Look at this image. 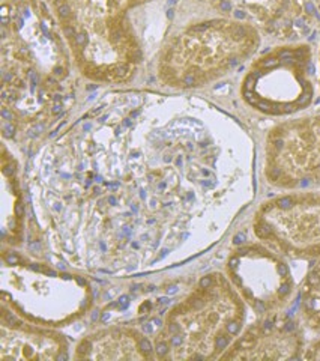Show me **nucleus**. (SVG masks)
<instances>
[{
  "mask_svg": "<svg viewBox=\"0 0 320 361\" xmlns=\"http://www.w3.org/2000/svg\"><path fill=\"white\" fill-rule=\"evenodd\" d=\"M301 304L305 321L320 330V261L308 273L301 290Z\"/></svg>",
  "mask_w": 320,
  "mask_h": 361,
  "instance_id": "obj_10",
  "label": "nucleus"
},
{
  "mask_svg": "<svg viewBox=\"0 0 320 361\" xmlns=\"http://www.w3.org/2000/svg\"><path fill=\"white\" fill-rule=\"evenodd\" d=\"M233 286L259 314L281 309L293 292L290 269L280 256L264 245H244L227 262Z\"/></svg>",
  "mask_w": 320,
  "mask_h": 361,
  "instance_id": "obj_7",
  "label": "nucleus"
},
{
  "mask_svg": "<svg viewBox=\"0 0 320 361\" xmlns=\"http://www.w3.org/2000/svg\"><path fill=\"white\" fill-rule=\"evenodd\" d=\"M228 18L261 29L281 39L310 33L314 8L310 0H208Z\"/></svg>",
  "mask_w": 320,
  "mask_h": 361,
  "instance_id": "obj_8",
  "label": "nucleus"
},
{
  "mask_svg": "<svg viewBox=\"0 0 320 361\" xmlns=\"http://www.w3.org/2000/svg\"><path fill=\"white\" fill-rule=\"evenodd\" d=\"M302 333L289 316L266 314L235 341L221 358L227 360H290L302 351Z\"/></svg>",
  "mask_w": 320,
  "mask_h": 361,
  "instance_id": "obj_9",
  "label": "nucleus"
},
{
  "mask_svg": "<svg viewBox=\"0 0 320 361\" xmlns=\"http://www.w3.org/2000/svg\"><path fill=\"white\" fill-rule=\"evenodd\" d=\"M259 44V30L245 23L232 18L197 23L167 45L159 74L171 86H202L247 61Z\"/></svg>",
  "mask_w": 320,
  "mask_h": 361,
  "instance_id": "obj_3",
  "label": "nucleus"
},
{
  "mask_svg": "<svg viewBox=\"0 0 320 361\" xmlns=\"http://www.w3.org/2000/svg\"><path fill=\"white\" fill-rule=\"evenodd\" d=\"M68 56L44 0H5L2 6L4 133L18 118L37 121L62 110L59 89L68 77ZM38 122V121H37Z\"/></svg>",
  "mask_w": 320,
  "mask_h": 361,
  "instance_id": "obj_1",
  "label": "nucleus"
},
{
  "mask_svg": "<svg viewBox=\"0 0 320 361\" xmlns=\"http://www.w3.org/2000/svg\"><path fill=\"white\" fill-rule=\"evenodd\" d=\"M253 229L260 241L289 257H320V193L285 195L261 205Z\"/></svg>",
  "mask_w": 320,
  "mask_h": 361,
  "instance_id": "obj_5",
  "label": "nucleus"
},
{
  "mask_svg": "<svg viewBox=\"0 0 320 361\" xmlns=\"http://www.w3.org/2000/svg\"><path fill=\"white\" fill-rule=\"evenodd\" d=\"M312 74L310 47H280L251 66L242 83V98L266 115H290L312 103Z\"/></svg>",
  "mask_w": 320,
  "mask_h": 361,
  "instance_id": "obj_4",
  "label": "nucleus"
},
{
  "mask_svg": "<svg viewBox=\"0 0 320 361\" xmlns=\"http://www.w3.org/2000/svg\"><path fill=\"white\" fill-rule=\"evenodd\" d=\"M83 74L119 83L142 59L128 16L149 0H50Z\"/></svg>",
  "mask_w": 320,
  "mask_h": 361,
  "instance_id": "obj_2",
  "label": "nucleus"
},
{
  "mask_svg": "<svg viewBox=\"0 0 320 361\" xmlns=\"http://www.w3.org/2000/svg\"><path fill=\"white\" fill-rule=\"evenodd\" d=\"M265 175L278 188L320 187V115L284 122L269 133Z\"/></svg>",
  "mask_w": 320,
  "mask_h": 361,
  "instance_id": "obj_6",
  "label": "nucleus"
},
{
  "mask_svg": "<svg viewBox=\"0 0 320 361\" xmlns=\"http://www.w3.org/2000/svg\"><path fill=\"white\" fill-rule=\"evenodd\" d=\"M304 358H308V360H320V341L314 342L312 346H308V349H305Z\"/></svg>",
  "mask_w": 320,
  "mask_h": 361,
  "instance_id": "obj_11",
  "label": "nucleus"
}]
</instances>
